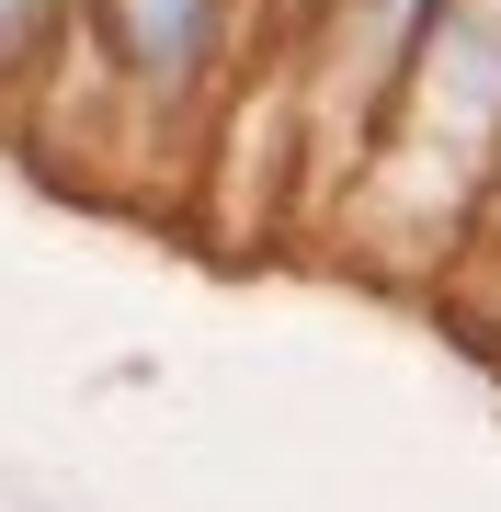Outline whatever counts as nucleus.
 Listing matches in <instances>:
<instances>
[{
	"mask_svg": "<svg viewBox=\"0 0 501 512\" xmlns=\"http://www.w3.org/2000/svg\"><path fill=\"white\" fill-rule=\"evenodd\" d=\"M103 23H114V46L137 57V80H194L205 69V35H217V0H103Z\"/></svg>",
	"mask_w": 501,
	"mask_h": 512,
	"instance_id": "obj_3",
	"label": "nucleus"
},
{
	"mask_svg": "<svg viewBox=\"0 0 501 512\" xmlns=\"http://www.w3.org/2000/svg\"><path fill=\"white\" fill-rule=\"evenodd\" d=\"M433 12H445V0H353L342 12V35H331V114L342 126L388 103V80L410 69V46H422Z\"/></svg>",
	"mask_w": 501,
	"mask_h": 512,
	"instance_id": "obj_2",
	"label": "nucleus"
},
{
	"mask_svg": "<svg viewBox=\"0 0 501 512\" xmlns=\"http://www.w3.org/2000/svg\"><path fill=\"white\" fill-rule=\"evenodd\" d=\"M410 205L445 217V194H467L501 148V0H445L410 46Z\"/></svg>",
	"mask_w": 501,
	"mask_h": 512,
	"instance_id": "obj_1",
	"label": "nucleus"
},
{
	"mask_svg": "<svg viewBox=\"0 0 501 512\" xmlns=\"http://www.w3.org/2000/svg\"><path fill=\"white\" fill-rule=\"evenodd\" d=\"M35 23H46V0H0V69L35 46Z\"/></svg>",
	"mask_w": 501,
	"mask_h": 512,
	"instance_id": "obj_4",
	"label": "nucleus"
}]
</instances>
